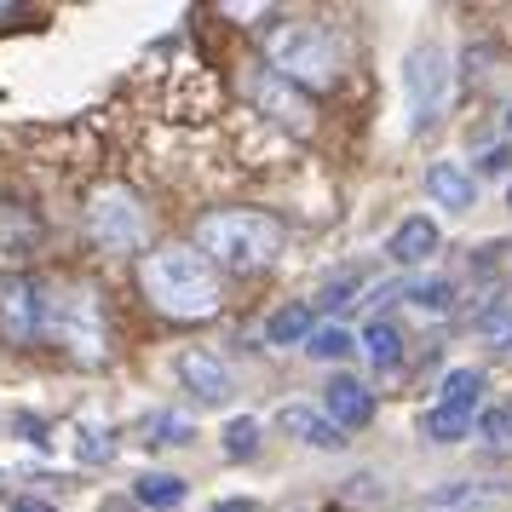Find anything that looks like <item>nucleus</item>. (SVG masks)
Wrapping results in <instances>:
<instances>
[{
  "instance_id": "obj_24",
  "label": "nucleus",
  "mask_w": 512,
  "mask_h": 512,
  "mask_svg": "<svg viewBox=\"0 0 512 512\" xmlns=\"http://www.w3.org/2000/svg\"><path fill=\"white\" fill-rule=\"evenodd\" d=\"M75 455H81V461H110V438H104L98 426H87L81 443H75Z\"/></svg>"
},
{
  "instance_id": "obj_16",
  "label": "nucleus",
  "mask_w": 512,
  "mask_h": 512,
  "mask_svg": "<svg viewBox=\"0 0 512 512\" xmlns=\"http://www.w3.org/2000/svg\"><path fill=\"white\" fill-rule=\"evenodd\" d=\"M265 340L271 346H300V340H311V305H282L277 317L265 323Z\"/></svg>"
},
{
  "instance_id": "obj_26",
  "label": "nucleus",
  "mask_w": 512,
  "mask_h": 512,
  "mask_svg": "<svg viewBox=\"0 0 512 512\" xmlns=\"http://www.w3.org/2000/svg\"><path fill=\"white\" fill-rule=\"evenodd\" d=\"M213 512H254V501H219Z\"/></svg>"
},
{
  "instance_id": "obj_22",
  "label": "nucleus",
  "mask_w": 512,
  "mask_h": 512,
  "mask_svg": "<svg viewBox=\"0 0 512 512\" xmlns=\"http://www.w3.org/2000/svg\"><path fill=\"white\" fill-rule=\"evenodd\" d=\"M150 432H156L150 443H190V420L185 415H156L150 420Z\"/></svg>"
},
{
  "instance_id": "obj_25",
  "label": "nucleus",
  "mask_w": 512,
  "mask_h": 512,
  "mask_svg": "<svg viewBox=\"0 0 512 512\" xmlns=\"http://www.w3.org/2000/svg\"><path fill=\"white\" fill-rule=\"evenodd\" d=\"M507 162H512L507 150H484V173H507Z\"/></svg>"
},
{
  "instance_id": "obj_21",
  "label": "nucleus",
  "mask_w": 512,
  "mask_h": 512,
  "mask_svg": "<svg viewBox=\"0 0 512 512\" xmlns=\"http://www.w3.org/2000/svg\"><path fill=\"white\" fill-rule=\"evenodd\" d=\"M409 300L420 305V311H449V300H455V288H449V282H409Z\"/></svg>"
},
{
  "instance_id": "obj_12",
  "label": "nucleus",
  "mask_w": 512,
  "mask_h": 512,
  "mask_svg": "<svg viewBox=\"0 0 512 512\" xmlns=\"http://www.w3.org/2000/svg\"><path fill=\"white\" fill-rule=\"evenodd\" d=\"M328 420L346 432V426H369L374 420V392L363 386V380H351V374H340L334 386H328Z\"/></svg>"
},
{
  "instance_id": "obj_4",
  "label": "nucleus",
  "mask_w": 512,
  "mask_h": 512,
  "mask_svg": "<svg viewBox=\"0 0 512 512\" xmlns=\"http://www.w3.org/2000/svg\"><path fill=\"white\" fill-rule=\"evenodd\" d=\"M47 328L70 346V357H81L87 369H98L110 357V328H104V300L93 288H58V300H47Z\"/></svg>"
},
{
  "instance_id": "obj_23",
  "label": "nucleus",
  "mask_w": 512,
  "mask_h": 512,
  "mask_svg": "<svg viewBox=\"0 0 512 512\" xmlns=\"http://www.w3.org/2000/svg\"><path fill=\"white\" fill-rule=\"evenodd\" d=\"M478 432H484L489 443H512V403H507V409H484Z\"/></svg>"
},
{
  "instance_id": "obj_3",
  "label": "nucleus",
  "mask_w": 512,
  "mask_h": 512,
  "mask_svg": "<svg viewBox=\"0 0 512 512\" xmlns=\"http://www.w3.org/2000/svg\"><path fill=\"white\" fill-rule=\"evenodd\" d=\"M265 52H271V70L282 81H294L300 93L305 87L323 93V87L340 81V41L323 24H277L271 41H265Z\"/></svg>"
},
{
  "instance_id": "obj_5",
  "label": "nucleus",
  "mask_w": 512,
  "mask_h": 512,
  "mask_svg": "<svg viewBox=\"0 0 512 512\" xmlns=\"http://www.w3.org/2000/svg\"><path fill=\"white\" fill-rule=\"evenodd\" d=\"M87 236H93L104 254H139L144 242H150V219H144L139 196L133 190H98L93 208H87Z\"/></svg>"
},
{
  "instance_id": "obj_29",
  "label": "nucleus",
  "mask_w": 512,
  "mask_h": 512,
  "mask_svg": "<svg viewBox=\"0 0 512 512\" xmlns=\"http://www.w3.org/2000/svg\"><path fill=\"white\" fill-rule=\"evenodd\" d=\"M0 18H12V6H6V0H0Z\"/></svg>"
},
{
  "instance_id": "obj_30",
  "label": "nucleus",
  "mask_w": 512,
  "mask_h": 512,
  "mask_svg": "<svg viewBox=\"0 0 512 512\" xmlns=\"http://www.w3.org/2000/svg\"><path fill=\"white\" fill-rule=\"evenodd\" d=\"M507 133H512V104H507Z\"/></svg>"
},
{
  "instance_id": "obj_28",
  "label": "nucleus",
  "mask_w": 512,
  "mask_h": 512,
  "mask_svg": "<svg viewBox=\"0 0 512 512\" xmlns=\"http://www.w3.org/2000/svg\"><path fill=\"white\" fill-rule=\"evenodd\" d=\"M501 357H507V363H512V334H507V340H501Z\"/></svg>"
},
{
  "instance_id": "obj_31",
  "label": "nucleus",
  "mask_w": 512,
  "mask_h": 512,
  "mask_svg": "<svg viewBox=\"0 0 512 512\" xmlns=\"http://www.w3.org/2000/svg\"><path fill=\"white\" fill-rule=\"evenodd\" d=\"M507 208H512V190H507Z\"/></svg>"
},
{
  "instance_id": "obj_8",
  "label": "nucleus",
  "mask_w": 512,
  "mask_h": 512,
  "mask_svg": "<svg viewBox=\"0 0 512 512\" xmlns=\"http://www.w3.org/2000/svg\"><path fill=\"white\" fill-rule=\"evenodd\" d=\"M254 104L265 110V116H277L288 133H311V104H305V93L294 87V81H282L277 70L254 75Z\"/></svg>"
},
{
  "instance_id": "obj_6",
  "label": "nucleus",
  "mask_w": 512,
  "mask_h": 512,
  "mask_svg": "<svg viewBox=\"0 0 512 512\" xmlns=\"http://www.w3.org/2000/svg\"><path fill=\"white\" fill-rule=\"evenodd\" d=\"M449 98V58L443 47H415L403 58V110H409V133L432 127Z\"/></svg>"
},
{
  "instance_id": "obj_15",
  "label": "nucleus",
  "mask_w": 512,
  "mask_h": 512,
  "mask_svg": "<svg viewBox=\"0 0 512 512\" xmlns=\"http://www.w3.org/2000/svg\"><path fill=\"white\" fill-rule=\"evenodd\" d=\"M420 432H426L432 443H461L466 432H472V409H449V403H438V409L420 415Z\"/></svg>"
},
{
  "instance_id": "obj_27",
  "label": "nucleus",
  "mask_w": 512,
  "mask_h": 512,
  "mask_svg": "<svg viewBox=\"0 0 512 512\" xmlns=\"http://www.w3.org/2000/svg\"><path fill=\"white\" fill-rule=\"evenodd\" d=\"M12 512H52V507H47V501H18Z\"/></svg>"
},
{
  "instance_id": "obj_10",
  "label": "nucleus",
  "mask_w": 512,
  "mask_h": 512,
  "mask_svg": "<svg viewBox=\"0 0 512 512\" xmlns=\"http://www.w3.org/2000/svg\"><path fill=\"white\" fill-rule=\"evenodd\" d=\"M426 196H432L438 208H449V213H466L472 202H478V179H472L461 162H432L426 167Z\"/></svg>"
},
{
  "instance_id": "obj_7",
  "label": "nucleus",
  "mask_w": 512,
  "mask_h": 512,
  "mask_svg": "<svg viewBox=\"0 0 512 512\" xmlns=\"http://www.w3.org/2000/svg\"><path fill=\"white\" fill-rule=\"evenodd\" d=\"M47 328V300L29 277H0V340L6 346H29Z\"/></svg>"
},
{
  "instance_id": "obj_17",
  "label": "nucleus",
  "mask_w": 512,
  "mask_h": 512,
  "mask_svg": "<svg viewBox=\"0 0 512 512\" xmlns=\"http://www.w3.org/2000/svg\"><path fill=\"white\" fill-rule=\"evenodd\" d=\"M397 346H403V334H397V323H386V317H374V323L363 328V351H369L374 369H392Z\"/></svg>"
},
{
  "instance_id": "obj_11",
  "label": "nucleus",
  "mask_w": 512,
  "mask_h": 512,
  "mask_svg": "<svg viewBox=\"0 0 512 512\" xmlns=\"http://www.w3.org/2000/svg\"><path fill=\"white\" fill-rule=\"evenodd\" d=\"M277 426L288 432V438L311 443V449H346V438H340V426L323 415V409H305V403H288L277 415Z\"/></svg>"
},
{
  "instance_id": "obj_18",
  "label": "nucleus",
  "mask_w": 512,
  "mask_h": 512,
  "mask_svg": "<svg viewBox=\"0 0 512 512\" xmlns=\"http://www.w3.org/2000/svg\"><path fill=\"white\" fill-rule=\"evenodd\" d=\"M478 392H484V369H449L438 403H449V409H478Z\"/></svg>"
},
{
  "instance_id": "obj_19",
  "label": "nucleus",
  "mask_w": 512,
  "mask_h": 512,
  "mask_svg": "<svg viewBox=\"0 0 512 512\" xmlns=\"http://www.w3.org/2000/svg\"><path fill=\"white\" fill-rule=\"evenodd\" d=\"M219 438H225V455H231V461H254V449H259V420H254V415H236L231 426L219 432Z\"/></svg>"
},
{
  "instance_id": "obj_20",
  "label": "nucleus",
  "mask_w": 512,
  "mask_h": 512,
  "mask_svg": "<svg viewBox=\"0 0 512 512\" xmlns=\"http://www.w3.org/2000/svg\"><path fill=\"white\" fill-rule=\"evenodd\" d=\"M351 346H357V340H351L346 328H311V340H305V351H311V357H323V363L346 357Z\"/></svg>"
},
{
  "instance_id": "obj_13",
  "label": "nucleus",
  "mask_w": 512,
  "mask_h": 512,
  "mask_svg": "<svg viewBox=\"0 0 512 512\" xmlns=\"http://www.w3.org/2000/svg\"><path fill=\"white\" fill-rule=\"evenodd\" d=\"M386 254H392L397 265H426V259L438 254V225H432L426 213L403 219V225L392 231V242H386Z\"/></svg>"
},
{
  "instance_id": "obj_2",
  "label": "nucleus",
  "mask_w": 512,
  "mask_h": 512,
  "mask_svg": "<svg viewBox=\"0 0 512 512\" xmlns=\"http://www.w3.org/2000/svg\"><path fill=\"white\" fill-rule=\"evenodd\" d=\"M196 248L208 254V265L219 259L225 271H265L282 254V225L259 208H225L196 225Z\"/></svg>"
},
{
  "instance_id": "obj_1",
  "label": "nucleus",
  "mask_w": 512,
  "mask_h": 512,
  "mask_svg": "<svg viewBox=\"0 0 512 512\" xmlns=\"http://www.w3.org/2000/svg\"><path fill=\"white\" fill-rule=\"evenodd\" d=\"M139 282L150 305L167 311V317H179V323H202L219 311V277H213V265L202 248H156V254H144L139 265Z\"/></svg>"
},
{
  "instance_id": "obj_9",
  "label": "nucleus",
  "mask_w": 512,
  "mask_h": 512,
  "mask_svg": "<svg viewBox=\"0 0 512 512\" xmlns=\"http://www.w3.org/2000/svg\"><path fill=\"white\" fill-rule=\"evenodd\" d=\"M173 374H179V380H185V392H190V397H202V403H219V397H231V369H225L213 351H202V346L179 351V357H173Z\"/></svg>"
},
{
  "instance_id": "obj_14",
  "label": "nucleus",
  "mask_w": 512,
  "mask_h": 512,
  "mask_svg": "<svg viewBox=\"0 0 512 512\" xmlns=\"http://www.w3.org/2000/svg\"><path fill=\"white\" fill-rule=\"evenodd\" d=\"M133 501H139V507H156V512H173L185 501V478H173V472H144L139 484H133Z\"/></svg>"
}]
</instances>
